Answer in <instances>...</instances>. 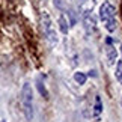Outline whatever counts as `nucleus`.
Wrapping results in <instances>:
<instances>
[{"instance_id":"1","label":"nucleus","mask_w":122,"mask_h":122,"mask_svg":"<svg viewBox=\"0 0 122 122\" xmlns=\"http://www.w3.org/2000/svg\"><path fill=\"white\" fill-rule=\"evenodd\" d=\"M20 101H21V109L27 121L33 119V91L29 83H24L21 87L20 93Z\"/></svg>"},{"instance_id":"13","label":"nucleus","mask_w":122,"mask_h":122,"mask_svg":"<svg viewBox=\"0 0 122 122\" xmlns=\"http://www.w3.org/2000/svg\"><path fill=\"white\" fill-rule=\"evenodd\" d=\"M2 122H6V121H5V119H3V121H2Z\"/></svg>"},{"instance_id":"12","label":"nucleus","mask_w":122,"mask_h":122,"mask_svg":"<svg viewBox=\"0 0 122 122\" xmlns=\"http://www.w3.org/2000/svg\"><path fill=\"white\" fill-rule=\"evenodd\" d=\"M121 53H122V45H121Z\"/></svg>"},{"instance_id":"5","label":"nucleus","mask_w":122,"mask_h":122,"mask_svg":"<svg viewBox=\"0 0 122 122\" xmlns=\"http://www.w3.org/2000/svg\"><path fill=\"white\" fill-rule=\"evenodd\" d=\"M83 23H84V29H86L87 33H91L95 29V18L92 17V14H89V11L83 14Z\"/></svg>"},{"instance_id":"11","label":"nucleus","mask_w":122,"mask_h":122,"mask_svg":"<svg viewBox=\"0 0 122 122\" xmlns=\"http://www.w3.org/2000/svg\"><path fill=\"white\" fill-rule=\"evenodd\" d=\"M95 72H97V71H95V69H91V71H89V76H91V77L93 76V77H95V76H97V74H95Z\"/></svg>"},{"instance_id":"3","label":"nucleus","mask_w":122,"mask_h":122,"mask_svg":"<svg viewBox=\"0 0 122 122\" xmlns=\"http://www.w3.org/2000/svg\"><path fill=\"white\" fill-rule=\"evenodd\" d=\"M41 26H42V32H44V36L45 39L48 41V44L51 47H54L57 44V33H56V29L53 26V23H51V18L48 15V12L44 11L41 14Z\"/></svg>"},{"instance_id":"2","label":"nucleus","mask_w":122,"mask_h":122,"mask_svg":"<svg viewBox=\"0 0 122 122\" xmlns=\"http://www.w3.org/2000/svg\"><path fill=\"white\" fill-rule=\"evenodd\" d=\"M116 9L115 6L112 3L109 2H104L100 6V18H101V21L104 23V26H106V29L109 30V32H115L116 30Z\"/></svg>"},{"instance_id":"4","label":"nucleus","mask_w":122,"mask_h":122,"mask_svg":"<svg viewBox=\"0 0 122 122\" xmlns=\"http://www.w3.org/2000/svg\"><path fill=\"white\" fill-rule=\"evenodd\" d=\"M107 48H106V54H107V65H113L116 62V57H118V51L113 45H112V39L107 38Z\"/></svg>"},{"instance_id":"8","label":"nucleus","mask_w":122,"mask_h":122,"mask_svg":"<svg viewBox=\"0 0 122 122\" xmlns=\"http://www.w3.org/2000/svg\"><path fill=\"white\" fill-rule=\"evenodd\" d=\"M59 26H60V30H62V33H68L69 26H68V20L65 18V15H60V17H59Z\"/></svg>"},{"instance_id":"7","label":"nucleus","mask_w":122,"mask_h":122,"mask_svg":"<svg viewBox=\"0 0 122 122\" xmlns=\"http://www.w3.org/2000/svg\"><path fill=\"white\" fill-rule=\"evenodd\" d=\"M102 112V102H101V98L100 97H95V106H93V115H95V118L101 115Z\"/></svg>"},{"instance_id":"6","label":"nucleus","mask_w":122,"mask_h":122,"mask_svg":"<svg viewBox=\"0 0 122 122\" xmlns=\"http://www.w3.org/2000/svg\"><path fill=\"white\" fill-rule=\"evenodd\" d=\"M86 78H87V76L84 72H81V71H77V72H74V81H76L77 84H84L86 83Z\"/></svg>"},{"instance_id":"9","label":"nucleus","mask_w":122,"mask_h":122,"mask_svg":"<svg viewBox=\"0 0 122 122\" xmlns=\"http://www.w3.org/2000/svg\"><path fill=\"white\" fill-rule=\"evenodd\" d=\"M116 80H118L119 83H122V60H118V63H116Z\"/></svg>"},{"instance_id":"10","label":"nucleus","mask_w":122,"mask_h":122,"mask_svg":"<svg viewBox=\"0 0 122 122\" xmlns=\"http://www.w3.org/2000/svg\"><path fill=\"white\" fill-rule=\"evenodd\" d=\"M38 89H39V92L42 93L44 97H47V91H45V86H42V83L38 80Z\"/></svg>"}]
</instances>
